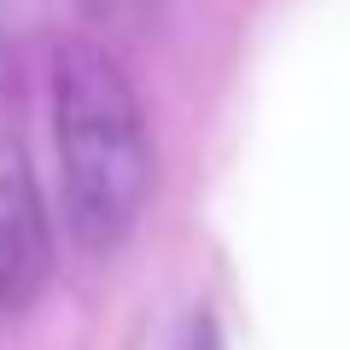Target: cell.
<instances>
[{
    "instance_id": "1",
    "label": "cell",
    "mask_w": 350,
    "mask_h": 350,
    "mask_svg": "<svg viewBox=\"0 0 350 350\" xmlns=\"http://www.w3.org/2000/svg\"><path fill=\"white\" fill-rule=\"evenodd\" d=\"M53 152L70 239L94 257L117 251L140 228L152 193V129L105 41L70 36L53 53Z\"/></svg>"
},
{
    "instance_id": "2",
    "label": "cell",
    "mask_w": 350,
    "mask_h": 350,
    "mask_svg": "<svg viewBox=\"0 0 350 350\" xmlns=\"http://www.w3.org/2000/svg\"><path fill=\"white\" fill-rule=\"evenodd\" d=\"M53 275V228L29 146L0 105V310H29Z\"/></svg>"
},
{
    "instance_id": "3",
    "label": "cell",
    "mask_w": 350,
    "mask_h": 350,
    "mask_svg": "<svg viewBox=\"0 0 350 350\" xmlns=\"http://www.w3.org/2000/svg\"><path fill=\"white\" fill-rule=\"evenodd\" d=\"M181 350H222V327H216V315H187V327H181Z\"/></svg>"
}]
</instances>
